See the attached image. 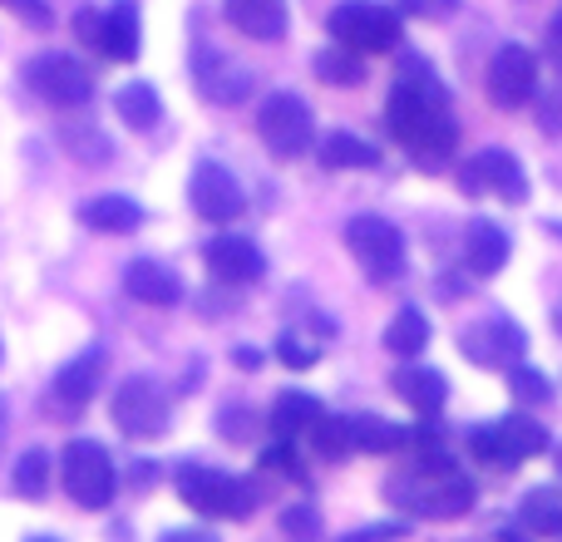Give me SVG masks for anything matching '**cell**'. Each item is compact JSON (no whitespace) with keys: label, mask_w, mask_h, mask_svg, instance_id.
<instances>
[{"label":"cell","mask_w":562,"mask_h":542,"mask_svg":"<svg viewBox=\"0 0 562 542\" xmlns=\"http://www.w3.org/2000/svg\"><path fill=\"white\" fill-rule=\"evenodd\" d=\"M385 124L395 134V144L419 158V168H439L459 144L449 94L425 59H409L400 69L395 89H390V104H385Z\"/></svg>","instance_id":"1"},{"label":"cell","mask_w":562,"mask_h":542,"mask_svg":"<svg viewBox=\"0 0 562 542\" xmlns=\"http://www.w3.org/2000/svg\"><path fill=\"white\" fill-rule=\"evenodd\" d=\"M385 498L409 518H464L474 508V478L459 474L445 449H425L415 468L390 478Z\"/></svg>","instance_id":"2"},{"label":"cell","mask_w":562,"mask_h":542,"mask_svg":"<svg viewBox=\"0 0 562 542\" xmlns=\"http://www.w3.org/2000/svg\"><path fill=\"white\" fill-rule=\"evenodd\" d=\"M326 30L336 45L356 49V55H390L400 45V35H405L400 30V10L375 5V0H340L330 10Z\"/></svg>","instance_id":"3"},{"label":"cell","mask_w":562,"mask_h":542,"mask_svg":"<svg viewBox=\"0 0 562 542\" xmlns=\"http://www.w3.org/2000/svg\"><path fill=\"white\" fill-rule=\"evenodd\" d=\"M178 498L203 518H237V523L252 518L257 508V488L247 478L217 474V468H203V464L178 468Z\"/></svg>","instance_id":"4"},{"label":"cell","mask_w":562,"mask_h":542,"mask_svg":"<svg viewBox=\"0 0 562 542\" xmlns=\"http://www.w3.org/2000/svg\"><path fill=\"white\" fill-rule=\"evenodd\" d=\"M59 478H65V494L75 498L79 508L99 513V508L114 504L119 494V474H114V459L99 439H69L65 444V459H59Z\"/></svg>","instance_id":"5"},{"label":"cell","mask_w":562,"mask_h":542,"mask_svg":"<svg viewBox=\"0 0 562 542\" xmlns=\"http://www.w3.org/2000/svg\"><path fill=\"white\" fill-rule=\"evenodd\" d=\"M346 247L375 286H385V281H395L400 271H405V237H400L395 223H385V217H375V213L350 217Z\"/></svg>","instance_id":"6"},{"label":"cell","mask_w":562,"mask_h":542,"mask_svg":"<svg viewBox=\"0 0 562 542\" xmlns=\"http://www.w3.org/2000/svg\"><path fill=\"white\" fill-rule=\"evenodd\" d=\"M109 415H114V425L124 439H158V434H168L173 409H168L164 389H158L148 375H128L124 385L114 389V399H109Z\"/></svg>","instance_id":"7"},{"label":"cell","mask_w":562,"mask_h":542,"mask_svg":"<svg viewBox=\"0 0 562 542\" xmlns=\"http://www.w3.org/2000/svg\"><path fill=\"white\" fill-rule=\"evenodd\" d=\"M257 134H262V144L272 148L277 158H301L311 148V134H316L306 99L286 94V89L267 94L262 109H257Z\"/></svg>","instance_id":"8"},{"label":"cell","mask_w":562,"mask_h":542,"mask_svg":"<svg viewBox=\"0 0 562 542\" xmlns=\"http://www.w3.org/2000/svg\"><path fill=\"white\" fill-rule=\"evenodd\" d=\"M459 188L464 193H498L504 203H528V173L514 154L504 148H484L459 168Z\"/></svg>","instance_id":"9"},{"label":"cell","mask_w":562,"mask_h":542,"mask_svg":"<svg viewBox=\"0 0 562 542\" xmlns=\"http://www.w3.org/2000/svg\"><path fill=\"white\" fill-rule=\"evenodd\" d=\"M30 89H35L45 104L55 109H75V104H89V94H94V75H89L85 65H79L75 55H45L30 65Z\"/></svg>","instance_id":"10"},{"label":"cell","mask_w":562,"mask_h":542,"mask_svg":"<svg viewBox=\"0 0 562 542\" xmlns=\"http://www.w3.org/2000/svg\"><path fill=\"white\" fill-rule=\"evenodd\" d=\"M538 94V55L528 45H498L488 65V99L498 109H524Z\"/></svg>","instance_id":"11"},{"label":"cell","mask_w":562,"mask_h":542,"mask_svg":"<svg viewBox=\"0 0 562 542\" xmlns=\"http://www.w3.org/2000/svg\"><path fill=\"white\" fill-rule=\"evenodd\" d=\"M188 203L203 223H233L243 213V183L227 173L223 163H198L193 168V183H188Z\"/></svg>","instance_id":"12"},{"label":"cell","mask_w":562,"mask_h":542,"mask_svg":"<svg viewBox=\"0 0 562 542\" xmlns=\"http://www.w3.org/2000/svg\"><path fill=\"white\" fill-rule=\"evenodd\" d=\"M464 355L474 360V365H508L514 370L518 360H524V350H528V336L514 326L508 316H488V320H479L474 330H464Z\"/></svg>","instance_id":"13"},{"label":"cell","mask_w":562,"mask_h":542,"mask_svg":"<svg viewBox=\"0 0 562 542\" xmlns=\"http://www.w3.org/2000/svg\"><path fill=\"white\" fill-rule=\"evenodd\" d=\"M203 267H207V276L223 281V286H252V281L267 271L257 242H252V237H237V233L213 237V242H207V252H203Z\"/></svg>","instance_id":"14"},{"label":"cell","mask_w":562,"mask_h":542,"mask_svg":"<svg viewBox=\"0 0 562 542\" xmlns=\"http://www.w3.org/2000/svg\"><path fill=\"white\" fill-rule=\"evenodd\" d=\"M99 55H109L114 65H134L138 45H144V30H138V5L134 0H114V5L99 15Z\"/></svg>","instance_id":"15"},{"label":"cell","mask_w":562,"mask_h":542,"mask_svg":"<svg viewBox=\"0 0 562 542\" xmlns=\"http://www.w3.org/2000/svg\"><path fill=\"white\" fill-rule=\"evenodd\" d=\"M198 84H203V94L213 99V104H243V99L252 94V75L207 45L198 49Z\"/></svg>","instance_id":"16"},{"label":"cell","mask_w":562,"mask_h":542,"mask_svg":"<svg viewBox=\"0 0 562 542\" xmlns=\"http://www.w3.org/2000/svg\"><path fill=\"white\" fill-rule=\"evenodd\" d=\"M390 385H395V395L405 399L409 409H419L425 419H435L439 409H445V399H449V380L439 375V370H429V365H400Z\"/></svg>","instance_id":"17"},{"label":"cell","mask_w":562,"mask_h":542,"mask_svg":"<svg viewBox=\"0 0 562 542\" xmlns=\"http://www.w3.org/2000/svg\"><path fill=\"white\" fill-rule=\"evenodd\" d=\"M124 291L134 301H144V306H178V301H183V286H178V276L164 262H154V257H138V262H128Z\"/></svg>","instance_id":"18"},{"label":"cell","mask_w":562,"mask_h":542,"mask_svg":"<svg viewBox=\"0 0 562 542\" xmlns=\"http://www.w3.org/2000/svg\"><path fill=\"white\" fill-rule=\"evenodd\" d=\"M223 15L247 39H281L286 35V0H223Z\"/></svg>","instance_id":"19"},{"label":"cell","mask_w":562,"mask_h":542,"mask_svg":"<svg viewBox=\"0 0 562 542\" xmlns=\"http://www.w3.org/2000/svg\"><path fill=\"white\" fill-rule=\"evenodd\" d=\"M326 415V409L316 405V395H301V389H286V395L272 399V415H267V425H272V439L281 444H296V439L311 434V425Z\"/></svg>","instance_id":"20"},{"label":"cell","mask_w":562,"mask_h":542,"mask_svg":"<svg viewBox=\"0 0 562 542\" xmlns=\"http://www.w3.org/2000/svg\"><path fill=\"white\" fill-rule=\"evenodd\" d=\"M464 262H469L474 276H494V271H504L508 233L498 223H488V217H474V223H469V242H464Z\"/></svg>","instance_id":"21"},{"label":"cell","mask_w":562,"mask_h":542,"mask_svg":"<svg viewBox=\"0 0 562 542\" xmlns=\"http://www.w3.org/2000/svg\"><path fill=\"white\" fill-rule=\"evenodd\" d=\"M79 223L89 227V233H134L138 223H144V207L134 203V197H89L85 207H79Z\"/></svg>","instance_id":"22"},{"label":"cell","mask_w":562,"mask_h":542,"mask_svg":"<svg viewBox=\"0 0 562 542\" xmlns=\"http://www.w3.org/2000/svg\"><path fill=\"white\" fill-rule=\"evenodd\" d=\"M405 444H409L405 425H390L380 415H350V449L356 454H395Z\"/></svg>","instance_id":"23"},{"label":"cell","mask_w":562,"mask_h":542,"mask_svg":"<svg viewBox=\"0 0 562 542\" xmlns=\"http://www.w3.org/2000/svg\"><path fill=\"white\" fill-rule=\"evenodd\" d=\"M114 109L119 118H124L134 134H148V128L164 118V99H158V89L148 84V79H134V84H119L114 94Z\"/></svg>","instance_id":"24"},{"label":"cell","mask_w":562,"mask_h":542,"mask_svg":"<svg viewBox=\"0 0 562 542\" xmlns=\"http://www.w3.org/2000/svg\"><path fill=\"white\" fill-rule=\"evenodd\" d=\"M94 385H99V350H89V355H75L55 375V399L65 409H85L94 399Z\"/></svg>","instance_id":"25"},{"label":"cell","mask_w":562,"mask_h":542,"mask_svg":"<svg viewBox=\"0 0 562 542\" xmlns=\"http://www.w3.org/2000/svg\"><path fill=\"white\" fill-rule=\"evenodd\" d=\"M518 523H524V533L562 538V494L558 488H528L518 504Z\"/></svg>","instance_id":"26"},{"label":"cell","mask_w":562,"mask_h":542,"mask_svg":"<svg viewBox=\"0 0 562 542\" xmlns=\"http://www.w3.org/2000/svg\"><path fill=\"white\" fill-rule=\"evenodd\" d=\"M498 434H504V444H508V459L514 464H524V459H538V454H548V429L538 425V419H528V415H508V419H498Z\"/></svg>","instance_id":"27"},{"label":"cell","mask_w":562,"mask_h":542,"mask_svg":"<svg viewBox=\"0 0 562 542\" xmlns=\"http://www.w3.org/2000/svg\"><path fill=\"white\" fill-rule=\"evenodd\" d=\"M425 346H429V320H425V310H415V306L395 310V320L385 326V350H390V355L415 360Z\"/></svg>","instance_id":"28"},{"label":"cell","mask_w":562,"mask_h":542,"mask_svg":"<svg viewBox=\"0 0 562 542\" xmlns=\"http://www.w3.org/2000/svg\"><path fill=\"white\" fill-rule=\"evenodd\" d=\"M316 75L336 89H356L360 79H366V55H356V49H346V45H326L316 55Z\"/></svg>","instance_id":"29"},{"label":"cell","mask_w":562,"mask_h":542,"mask_svg":"<svg viewBox=\"0 0 562 542\" xmlns=\"http://www.w3.org/2000/svg\"><path fill=\"white\" fill-rule=\"evenodd\" d=\"M321 163L326 168H375L380 148L366 144V138H356V134H330L326 144H321Z\"/></svg>","instance_id":"30"},{"label":"cell","mask_w":562,"mask_h":542,"mask_svg":"<svg viewBox=\"0 0 562 542\" xmlns=\"http://www.w3.org/2000/svg\"><path fill=\"white\" fill-rule=\"evenodd\" d=\"M311 449H316L321 459H330V464H336V459H346V454H356V449H350V419L346 415H321L316 425H311Z\"/></svg>","instance_id":"31"},{"label":"cell","mask_w":562,"mask_h":542,"mask_svg":"<svg viewBox=\"0 0 562 542\" xmlns=\"http://www.w3.org/2000/svg\"><path fill=\"white\" fill-rule=\"evenodd\" d=\"M15 494L20 498H45L49 494V454H45V449H25V454H20Z\"/></svg>","instance_id":"32"},{"label":"cell","mask_w":562,"mask_h":542,"mask_svg":"<svg viewBox=\"0 0 562 542\" xmlns=\"http://www.w3.org/2000/svg\"><path fill=\"white\" fill-rule=\"evenodd\" d=\"M508 389H514V399H524V405H548V399H553V380H548L543 370H533L528 360H518V365L508 370Z\"/></svg>","instance_id":"33"},{"label":"cell","mask_w":562,"mask_h":542,"mask_svg":"<svg viewBox=\"0 0 562 542\" xmlns=\"http://www.w3.org/2000/svg\"><path fill=\"white\" fill-rule=\"evenodd\" d=\"M469 454H474L479 464H488V468H514V459H508V444H504V434H498V425H474V429H469Z\"/></svg>","instance_id":"34"},{"label":"cell","mask_w":562,"mask_h":542,"mask_svg":"<svg viewBox=\"0 0 562 542\" xmlns=\"http://www.w3.org/2000/svg\"><path fill=\"white\" fill-rule=\"evenodd\" d=\"M281 533H286L291 542H316L321 538V518H316V508H286L281 513Z\"/></svg>","instance_id":"35"},{"label":"cell","mask_w":562,"mask_h":542,"mask_svg":"<svg viewBox=\"0 0 562 542\" xmlns=\"http://www.w3.org/2000/svg\"><path fill=\"white\" fill-rule=\"evenodd\" d=\"M277 355L286 360L291 370H311V365H316V346H306V340H296V336H281L277 340Z\"/></svg>","instance_id":"36"},{"label":"cell","mask_w":562,"mask_h":542,"mask_svg":"<svg viewBox=\"0 0 562 542\" xmlns=\"http://www.w3.org/2000/svg\"><path fill=\"white\" fill-rule=\"evenodd\" d=\"M400 10L415 20H449L459 10V0H400Z\"/></svg>","instance_id":"37"},{"label":"cell","mask_w":562,"mask_h":542,"mask_svg":"<svg viewBox=\"0 0 562 542\" xmlns=\"http://www.w3.org/2000/svg\"><path fill=\"white\" fill-rule=\"evenodd\" d=\"M0 5H10L20 20H30V25H40V30H45L49 20H55V15H49V5H45V0H0Z\"/></svg>","instance_id":"38"},{"label":"cell","mask_w":562,"mask_h":542,"mask_svg":"<svg viewBox=\"0 0 562 542\" xmlns=\"http://www.w3.org/2000/svg\"><path fill=\"white\" fill-rule=\"evenodd\" d=\"M395 538H405V528H400V523H380V528H360V533H346L340 542H395Z\"/></svg>","instance_id":"39"},{"label":"cell","mask_w":562,"mask_h":542,"mask_svg":"<svg viewBox=\"0 0 562 542\" xmlns=\"http://www.w3.org/2000/svg\"><path fill=\"white\" fill-rule=\"evenodd\" d=\"M158 542H217V533H207V528H173V533H164Z\"/></svg>","instance_id":"40"},{"label":"cell","mask_w":562,"mask_h":542,"mask_svg":"<svg viewBox=\"0 0 562 542\" xmlns=\"http://www.w3.org/2000/svg\"><path fill=\"white\" fill-rule=\"evenodd\" d=\"M543 134H562V94L543 104Z\"/></svg>","instance_id":"41"},{"label":"cell","mask_w":562,"mask_h":542,"mask_svg":"<svg viewBox=\"0 0 562 542\" xmlns=\"http://www.w3.org/2000/svg\"><path fill=\"white\" fill-rule=\"evenodd\" d=\"M237 365H243V370H257V365H262V355H257V350H237Z\"/></svg>","instance_id":"42"},{"label":"cell","mask_w":562,"mask_h":542,"mask_svg":"<svg viewBox=\"0 0 562 542\" xmlns=\"http://www.w3.org/2000/svg\"><path fill=\"white\" fill-rule=\"evenodd\" d=\"M548 39H553V45L562 49V10H558V15H553V25H548Z\"/></svg>","instance_id":"43"},{"label":"cell","mask_w":562,"mask_h":542,"mask_svg":"<svg viewBox=\"0 0 562 542\" xmlns=\"http://www.w3.org/2000/svg\"><path fill=\"white\" fill-rule=\"evenodd\" d=\"M5 425H10V415H5V399H0V444H5Z\"/></svg>","instance_id":"44"},{"label":"cell","mask_w":562,"mask_h":542,"mask_svg":"<svg viewBox=\"0 0 562 542\" xmlns=\"http://www.w3.org/2000/svg\"><path fill=\"white\" fill-rule=\"evenodd\" d=\"M498 542H524V538H518V533H504V538H498Z\"/></svg>","instance_id":"45"},{"label":"cell","mask_w":562,"mask_h":542,"mask_svg":"<svg viewBox=\"0 0 562 542\" xmlns=\"http://www.w3.org/2000/svg\"><path fill=\"white\" fill-rule=\"evenodd\" d=\"M30 542H55V538H30Z\"/></svg>","instance_id":"46"},{"label":"cell","mask_w":562,"mask_h":542,"mask_svg":"<svg viewBox=\"0 0 562 542\" xmlns=\"http://www.w3.org/2000/svg\"><path fill=\"white\" fill-rule=\"evenodd\" d=\"M558 464H562V454H558Z\"/></svg>","instance_id":"47"}]
</instances>
